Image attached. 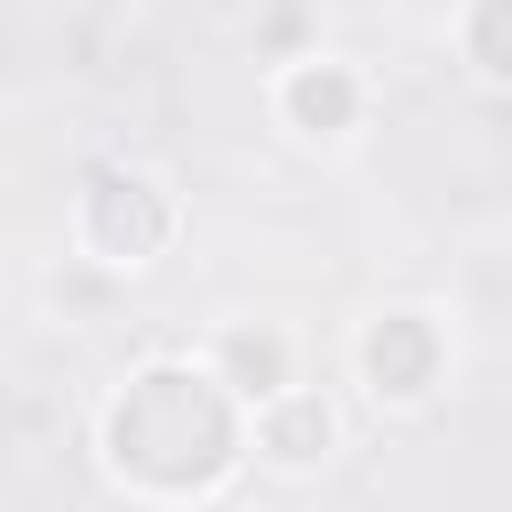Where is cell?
Wrapping results in <instances>:
<instances>
[{"label":"cell","instance_id":"5b68a950","mask_svg":"<svg viewBox=\"0 0 512 512\" xmlns=\"http://www.w3.org/2000/svg\"><path fill=\"white\" fill-rule=\"evenodd\" d=\"M336 400L320 392V384H280L272 400H256L248 408V448H264V464H280V472H304V464H320L328 448H336Z\"/></svg>","mask_w":512,"mask_h":512},{"label":"cell","instance_id":"7a4b0ae2","mask_svg":"<svg viewBox=\"0 0 512 512\" xmlns=\"http://www.w3.org/2000/svg\"><path fill=\"white\" fill-rule=\"evenodd\" d=\"M72 240L96 272H144L176 240V200L136 160H96L72 192Z\"/></svg>","mask_w":512,"mask_h":512},{"label":"cell","instance_id":"8992f818","mask_svg":"<svg viewBox=\"0 0 512 512\" xmlns=\"http://www.w3.org/2000/svg\"><path fill=\"white\" fill-rule=\"evenodd\" d=\"M208 360H216V376H224L248 408H256V400H272L280 384H296V344H288L280 328H264V320H256V328H248V320H240V328H224Z\"/></svg>","mask_w":512,"mask_h":512},{"label":"cell","instance_id":"277c9868","mask_svg":"<svg viewBox=\"0 0 512 512\" xmlns=\"http://www.w3.org/2000/svg\"><path fill=\"white\" fill-rule=\"evenodd\" d=\"M272 112L288 136L304 144H352L360 120H368V72L352 56H328V48H304V56H280L272 72Z\"/></svg>","mask_w":512,"mask_h":512},{"label":"cell","instance_id":"6da1fadb","mask_svg":"<svg viewBox=\"0 0 512 512\" xmlns=\"http://www.w3.org/2000/svg\"><path fill=\"white\" fill-rule=\"evenodd\" d=\"M96 448L128 496H216L248 448V400L216 360H144L104 400Z\"/></svg>","mask_w":512,"mask_h":512},{"label":"cell","instance_id":"52a82bcc","mask_svg":"<svg viewBox=\"0 0 512 512\" xmlns=\"http://www.w3.org/2000/svg\"><path fill=\"white\" fill-rule=\"evenodd\" d=\"M456 48L488 88H512V0H464L456 16Z\"/></svg>","mask_w":512,"mask_h":512},{"label":"cell","instance_id":"3957f363","mask_svg":"<svg viewBox=\"0 0 512 512\" xmlns=\"http://www.w3.org/2000/svg\"><path fill=\"white\" fill-rule=\"evenodd\" d=\"M352 368H360L376 408H424L448 376V328L424 304H384L376 320H360Z\"/></svg>","mask_w":512,"mask_h":512}]
</instances>
